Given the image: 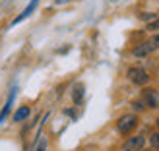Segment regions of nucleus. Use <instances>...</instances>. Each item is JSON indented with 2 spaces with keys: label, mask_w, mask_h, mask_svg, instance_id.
I'll return each mask as SVG.
<instances>
[{
  "label": "nucleus",
  "mask_w": 159,
  "mask_h": 151,
  "mask_svg": "<svg viewBox=\"0 0 159 151\" xmlns=\"http://www.w3.org/2000/svg\"><path fill=\"white\" fill-rule=\"evenodd\" d=\"M148 31H159V18H155L148 23Z\"/></svg>",
  "instance_id": "10"
},
{
  "label": "nucleus",
  "mask_w": 159,
  "mask_h": 151,
  "mask_svg": "<svg viewBox=\"0 0 159 151\" xmlns=\"http://www.w3.org/2000/svg\"><path fill=\"white\" fill-rule=\"evenodd\" d=\"M140 18H142V20H146V21H152V20H155V14H142Z\"/></svg>",
  "instance_id": "14"
},
{
  "label": "nucleus",
  "mask_w": 159,
  "mask_h": 151,
  "mask_svg": "<svg viewBox=\"0 0 159 151\" xmlns=\"http://www.w3.org/2000/svg\"><path fill=\"white\" fill-rule=\"evenodd\" d=\"M31 114V109L29 107H20L18 110H16V114H14V122H21V120H25V118Z\"/></svg>",
  "instance_id": "8"
},
{
  "label": "nucleus",
  "mask_w": 159,
  "mask_h": 151,
  "mask_svg": "<svg viewBox=\"0 0 159 151\" xmlns=\"http://www.w3.org/2000/svg\"><path fill=\"white\" fill-rule=\"evenodd\" d=\"M84 95H85V87H84L82 83H78V85L74 87V91H72V101H74V103H82Z\"/></svg>",
  "instance_id": "9"
},
{
  "label": "nucleus",
  "mask_w": 159,
  "mask_h": 151,
  "mask_svg": "<svg viewBox=\"0 0 159 151\" xmlns=\"http://www.w3.org/2000/svg\"><path fill=\"white\" fill-rule=\"evenodd\" d=\"M126 76H128V79L134 83V85H146L149 82V74L146 72L144 68H128V72H126Z\"/></svg>",
  "instance_id": "2"
},
{
  "label": "nucleus",
  "mask_w": 159,
  "mask_h": 151,
  "mask_svg": "<svg viewBox=\"0 0 159 151\" xmlns=\"http://www.w3.org/2000/svg\"><path fill=\"white\" fill-rule=\"evenodd\" d=\"M146 144V138L144 136H134V138H128L122 145V151H140Z\"/></svg>",
  "instance_id": "3"
},
{
  "label": "nucleus",
  "mask_w": 159,
  "mask_h": 151,
  "mask_svg": "<svg viewBox=\"0 0 159 151\" xmlns=\"http://www.w3.org/2000/svg\"><path fill=\"white\" fill-rule=\"evenodd\" d=\"M155 49H157V47L153 45V41H146V43H142V45H138V47H134V49H132V54H134V56H138V58H142V56L152 54Z\"/></svg>",
  "instance_id": "4"
},
{
  "label": "nucleus",
  "mask_w": 159,
  "mask_h": 151,
  "mask_svg": "<svg viewBox=\"0 0 159 151\" xmlns=\"http://www.w3.org/2000/svg\"><path fill=\"white\" fill-rule=\"evenodd\" d=\"M138 126V116L136 114H132V113H128V114H122L120 118L116 120V128H118V132L120 134H130L134 128Z\"/></svg>",
  "instance_id": "1"
},
{
  "label": "nucleus",
  "mask_w": 159,
  "mask_h": 151,
  "mask_svg": "<svg viewBox=\"0 0 159 151\" xmlns=\"http://www.w3.org/2000/svg\"><path fill=\"white\" fill-rule=\"evenodd\" d=\"M144 103L149 109H155L159 105V97H157L155 89H144Z\"/></svg>",
  "instance_id": "7"
},
{
  "label": "nucleus",
  "mask_w": 159,
  "mask_h": 151,
  "mask_svg": "<svg viewBox=\"0 0 159 151\" xmlns=\"http://www.w3.org/2000/svg\"><path fill=\"white\" fill-rule=\"evenodd\" d=\"M149 144H152L153 147H159V132H155L152 138H149Z\"/></svg>",
  "instance_id": "12"
},
{
  "label": "nucleus",
  "mask_w": 159,
  "mask_h": 151,
  "mask_svg": "<svg viewBox=\"0 0 159 151\" xmlns=\"http://www.w3.org/2000/svg\"><path fill=\"white\" fill-rule=\"evenodd\" d=\"M132 107H134V110H144V109H148L144 101H134V103H132Z\"/></svg>",
  "instance_id": "11"
},
{
  "label": "nucleus",
  "mask_w": 159,
  "mask_h": 151,
  "mask_svg": "<svg viewBox=\"0 0 159 151\" xmlns=\"http://www.w3.org/2000/svg\"><path fill=\"white\" fill-rule=\"evenodd\" d=\"M16 91H18V89H16V87H14V89L10 91V97H8L6 105L2 107V110H0V124H2V122L6 120V116L10 114V110H12V105H14V99H16Z\"/></svg>",
  "instance_id": "6"
},
{
  "label": "nucleus",
  "mask_w": 159,
  "mask_h": 151,
  "mask_svg": "<svg viewBox=\"0 0 159 151\" xmlns=\"http://www.w3.org/2000/svg\"><path fill=\"white\" fill-rule=\"evenodd\" d=\"M37 4H39V0H31V2L27 4V8H25V10H23V12H21L20 16H18V18H16V20L12 21V25H18L20 21H23V20H27L29 16L33 14V10H35V8H37Z\"/></svg>",
  "instance_id": "5"
},
{
  "label": "nucleus",
  "mask_w": 159,
  "mask_h": 151,
  "mask_svg": "<svg viewBox=\"0 0 159 151\" xmlns=\"http://www.w3.org/2000/svg\"><path fill=\"white\" fill-rule=\"evenodd\" d=\"M37 151H47V140L41 138L39 140V145H37Z\"/></svg>",
  "instance_id": "13"
},
{
  "label": "nucleus",
  "mask_w": 159,
  "mask_h": 151,
  "mask_svg": "<svg viewBox=\"0 0 159 151\" xmlns=\"http://www.w3.org/2000/svg\"><path fill=\"white\" fill-rule=\"evenodd\" d=\"M157 128H159V118H157Z\"/></svg>",
  "instance_id": "16"
},
{
  "label": "nucleus",
  "mask_w": 159,
  "mask_h": 151,
  "mask_svg": "<svg viewBox=\"0 0 159 151\" xmlns=\"http://www.w3.org/2000/svg\"><path fill=\"white\" fill-rule=\"evenodd\" d=\"M152 41H153V45H155L157 49H159V31H157V33L153 35V39H152Z\"/></svg>",
  "instance_id": "15"
}]
</instances>
